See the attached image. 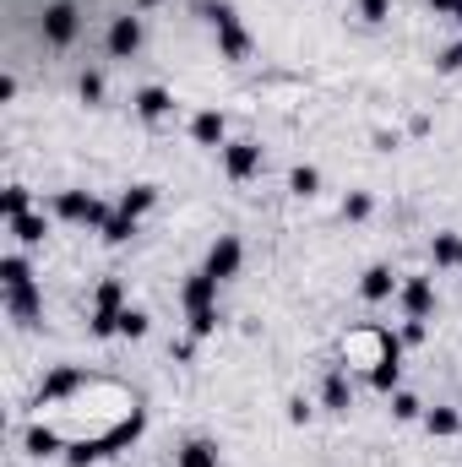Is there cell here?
I'll return each mask as SVG.
<instances>
[{
	"label": "cell",
	"instance_id": "18",
	"mask_svg": "<svg viewBox=\"0 0 462 467\" xmlns=\"http://www.w3.org/2000/svg\"><path fill=\"white\" fill-rule=\"evenodd\" d=\"M321 402H327V413H348V408H353V380H348V364H343V369H332V375L321 380Z\"/></svg>",
	"mask_w": 462,
	"mask_h": 467
},
{
	"label": "cell",
	"instance_id": "16",
	"mask_svg": "<svg viewBox=\"0 0 462 467\" xmlns=\"http://www.w3.org/2000/svg\"><path fill=\"white\" fill-rule=\"evenodd\" d=\"M191 141L196 147H229V119L218 115V109H202V115L191 119Z\"/></svg>",
	"mask_w": 462,
	"mask_h": 467
},
{
	"label": "cell",
	"instance_id": "8",
	"mask_svg": "<svg viewBox=\"0 0 462 467\" xmlns=\"http://www.w3.org/2000/svg\"><path fill=\"white\" fill-rule=\"evenodd\" d=\"M397 305H403V321H430L436 316V283L430 277H403Z\"/></svg>",
	"mask_w": 462,
	"mask_h": 467
},
{
	"label": "cell",
	"instance_id": "33",
	"mask_svg": "<svg viewBox=\"0 0 462 467\" xmlns=\"http://www.w3.org/2000/svg\"><path fill=\"white\" fill-rule=\"evenodd\" d=\"M77 93H82L88 104H104V77H99V71H82V82H77Z\"/></svg>",
	"mask_w": 462,
	"mask_h": 467
},
{
	"label": "cell",
	"instance_id": "38",
	"mask_svg": "<svg viewBox=\"0 0 462 467\" xmlns=\"http://www.w3.org/2000/svg\"><path fill=\"white\" fill-rule=\"evenodd\" d=\"M152 5H169V0H136V11H152Z\"/></svg>",
	"mask_w": 462,
	"mask_h": 467
},
{
	"label": "cell",
	"instance_id": "37",
	"mask_svg": "<svg viewBox=\"0 0 462 467\" xmlns=\"http://www.w3.org/2000/svg\"><path fill=\"white\" fill-rule=\"evenodd\" d=\"M436 16H462V0H430Z\"/></svg>",
	"mask_w": 462,
	"mask_h": 467
},
{
	"label": "cell",
	"instance_id": "11",
	"mask_svg": "<svg viewBox=\"0 0 462 467\" xmlns=\"http://www.w3.org/2000/svg\"><path fill=\"white\" fill-rule=\"evenodd\" d=\"M224 174L239 180V185L256 180V174H261V141H229V147H224Z\"/></svg>",
	"mask_w": 462,
	"mask_h": 467
},
{
	"label": "cell",
	"instance_id": "29",
	"mask_svg": "<svg viewBox=\"0 0 462 467\" xmlns=\"http://www.w3.org/2000/svg\"><path fill=\"white\" fill-rule=\"evenodd\" d=\"M218 321H224V316H218V305H213V310L185 316V327H191V337H196V343H202V337H213V332H218Z\"/></svg>",
	"mask_w": 462,
	"mask_h": 467
},
{
	"label": "cell",
	"instance_id": "20",
	"mask_svg": "<svg viewBox=\"0 0 462 467\" xmlns=\"http://www.w3.org/2000/svg\"><path fill=\"white\" fill-rule=\"evenodd\" d=\"M430 261H436L441 272H457L462 266V234H452V229L436 234V239H430Z\"/></svg>",
	"mask_w": 462,
	"mask_h": 467
},
{
	"label": "cell",
	"instance_id": "2",
	"mask_svg": "<svg viewBox=\"0 0 462 467\" xmlns=\"http://www.w3.org/2000/svg\"><path fill=\"white\" fill-rule=\"evenodd\" d=\"M202 16L213 22L224 60H250V33L239 27V11H234L229 0H202Z\"/></svg>",
	"mask_w": 462,
	"mask_h": 467
},
{
	"label": "cell",
	"instance_id": "32",
	"mask_svg": "<svg viewBox=\"0 0 462 467\" xmlns=\"http://www.w3.org/2000/svg\"><path fill=\"white\" fill-rule=\"evenodd\" d=\"M436 71H441V77H457V71H462V38H457V44H446V49L436 55Z\"/></svg>",
	"mask_w": 462,
	"mask_h": 467
},
{
	"label": "cell",
	"instance_id": "14",
	"mask_svg": "<svg viewBox=\"0 0 462 467\" xmlns=\"http://www.w3.org/2000/svg\"><path fill=\"white\" fill-rule=\"evenodd\" d=\"M397 288H403V277H397L392 266H364V277H359V294H364L370 305H386V299H397Z\"/></svg>",
	"mask_w": 462,
	"mask_h": 467
},
{
	"label": "cell",
	"instance_id": "22",
	"mask_svg": "<svg viewBox=\"0 0 462 467\" xmlns=\"http://www.w3.org/2000/svg\"><path fill=\"white\" fill-rule=\"evenodd\" d=\"M174 467H218V446H213V441H185L180 457H174Z\"/></svg>",
	"mask_w": 462,
	"mask_h": 467
},
{
	"label": "cell",
	"instance_id": "21",
	"mask_svg": "<svg viewBox=\"0 0 462 467\" xmlns=\"http://www.w3.org/2000/svg\"><path fill=\"white\" fill-rule=\"evenodd\" d=\"M33 283V266H27V255H0V288H27Z\"/></svg>",
	"mask_w": 462,
	"mask_h": 467
},
{
	"label": "cell",
	"instance_id": "17",
	"mask_svg": "<svg viewBox=\"0 0 462 467\" xmlns=\"http://www.w3.org/2000/svg\"><path fill=\"white\" fill-rule=\"evenodd\" d=\"M5 229H11V239H16L22 250H38V244L49 239V218H44V213H22V218H11Z\"/></svg>",
	"mask_w": 462,
	"mask_h": 467
},
{
	"label": "cell",
	"instance_id": "25",
	"mask_svg": "<svg viewBox=\"0 0 462 467\" xmlns=\"http://www.w3.org/2000/svg\"><path fill=\"white\" fill-rule=\"evenodd\" d=\"M147 332H152V316L136 310V305H125V316H120V337H125V343H142Z\"/></svg>",
	"mask_w": 462,
	"mask_h": 467
},
{
	"label": "cell",
	"instance_id": "31",
	"mask_svg": "<svg viewBox=\"0 0 462 467\" xmlns=\"http://www.w3.org/2000/svg\"><path fill=\"white\" fill-rule=\"evenodd\" d=\"M392 413L408 424V419H425V402H419L414 391H392Z\"/></svg>",
	"mask_w": 462,
	"mask_h": 467
},
{
	"label": "cell",
	"instance_id": "23",
	"mask_svg": "<svg viewBox=\"0 0 462 467\" xmlns=\"http://www.w3.org/2000/svg\"><path fill=\"white\" fill-rule=\"evenodd\" d=\"M425 430H430L436 441H452L462 430V413L457 408H430V413H425Z\"/></svg>",
	"mask_w": 462,
	"mask_h": 467
},
{
	"label": "cell",
	"instance_id": "6",
	"mask_svg": "<svg viewBox=\"0 0 462 467\" xmlns=\"http://www.w3.org/2000/svg\"><path fill=\"white\" fill-rule=\"evenodd\" d=\"M44 44L49 49H71L77 44V33H82V11L71 5V0H55V5H44Z\"/></svg>",
	"mask_w": 462,
	"mask_h": 467
},
{
	"label": "cell",
	"instance_id": "5",
	"mask_svg": "<svg viewBox=\"0 0 462 467\" xmlns=\"http://www.w3.org/2000/svg\"><path fill=\"white\" fill-rule=\"evenodd\" d=\"M55 213H60L66 223H82V229H99V234H104V223L115 218L110 202H99L93 191H60V196H55Z\"/></svg>",
	"mask_w": 462,
	"mask_h": 467
},
{
	"label": "cell",
	"instance_id": "12",
	"mask_svg": "<svg viewBox=\"0 0 462 467\" xmlns=\"http://www.w3.org/2000/svg\"><path fill=\"white\" fill-rule=\"evenodd\" d=\"M136 115L147 119V125H163V119L174 115V93L169 88H158V82H147V88H136Z\"/></svg>",
	"mask_w": 462,
	"mask_h": 467
},
{
	"label": "cell",
	"instance_id": "9",
	"mask_svg": "<svg viewBox=\"0 0 462 467\" xmlns=\"http://www.w3.org/2000/svg\"><path fill=\"white\" fill-rule=\"evenodd\" d=\"M239 266H245V244H239L234 234H218L213 250H207V266H202V272H213L218 283H229V277H239Z\"/></svg>",
	"mask_w": 462,
	"mask_h": 467
},
{
	"label": "cell",
	"instance_id": "15",
	"mask_svg": "<svg viewBox=\"0 0 462 467\" xmlns=\"http://www.w3.org/2000/svg\"><path fill=\"white\" fill-rule=\"evenodd\" d=\"M22 446H27V457H60V451L71 446V435H66L60 424H33V430L22 435Z\"/></svg>",
	"mask_w": 462,
	"mask_h": 467
},
{
	"label": "cell",
	"instance_id": "28",
	"mask_svg": "<svg viewBox=\"0 0 462 467\" xmlns=\"http://www.w3.org/2000/svg\"><path fill=\"white\" fill-rule=\"evenodd\" d=\"M370 213H375V196H370V191H348L343 196V218L348 223H364Z\"/></svg>",
	"mask_w": 462,
	"mask_h": 467
},
{
	"label": "cell",
	"instance_id": "27",
	"mask_svg": "<svg viewBox=\"0 0 462 467\" xmlns=\"http://www.w3.org/2000/svg\"><path fill=\"white\" fill-rule=\"evenodd\" d=\"M289 191H294V196H305V202H310V196H316V191H321V169H310V163H299V169H294V174H289Z\"/></svg>",
	"mask_w": 462,
	"mask_h": 467
},
{
	"label": "cell",
	"instance_id": "13",
	"mask_svg": "<svg viewBox=\"0 0 462 467\" xmlns=\"http://www.w3.org/2000/svg\"><path fill=\"white\" fill-rule=\"evenodd\" d=\"M180 305H185V316L213 310V305H218V277H213V272H191L185 288H180Z\"/></svg>",
	"mask_w": 462,
	"mask_h": 467
},
{
	"label": "cell",
	"instance_id": "39",
	"mask_svg": "<svg viewBox=\"0 0 462 467\" xmlns=\"http://www.w3.org/2000/svg\"><path fill=\"white\" fill-rule=\"evenodd\" d=\"M457 27H462V16H457Z\"/></svg>",
	"mask_w": 462,
	"mask_h": 467
},
{
	"label": "cell",
	"instance_id": "35",
	"mask_svg": "<svg viewBox=\"0 0 462 467\" xmlns=\"http://www.w3.org/2000/svg\"><path fill=\"white\" fill-rule=\"evenodd\" d=\"M289 424H310V402L305 397H289Z\"/></svg>",
	"mask_w": 462,
	"mask_h": 467
},
{
	"label": "cell",
	"instance_id": "36",
	"mask_svg": "<svg viewBox=\"0 0 462 467\" xmlns=\"http://www.w3.org/2000/svg\"><path fill=\"white\" fill-rule=\"evenodd\" d=\"M403 343L419 348V343H425V321H408V327H403Z\"/></svg>",
	"mask_w": 462,
	"mask_h": 467
},
{
	"label": "cell",
	"instance_id": "1",
	"mask_svg": "<svg viewBox=\"0 0 462 467\" xmlns=\"http://www.w3.org/2000/svg\"><path fill=\"white\" fill-rule=\"evenodd\" d=\"M386 358H403V337H392L386 327H375V321H364V327H353L343 337V364L348 369H375V364H386Z\"/></svg>",
	"mask_w": 462,
	"mask_h": 467
},
{
	"label": "cell",
	"instance_id": "19",
	"mask_svg": "<svg viewBox=\"0 0 462 467\" xmlns=\"http://www.w3.org/2000/svg\"><path fill=\"white\" fill-rule=\"evenodd\" d=\"M152 207H158V185H131V191H125V196L115 202V213L136 218V223H142V218H147Z\"/></svg>",
	"mask_w": 462,
	"mask_h": 467
},
{
	"label": "cell",
	"instance_id": "4",
	"mask_svg": "<svg viewBox=\"0 0 462 467\" xmlns=\"http://www.w3.org/2000/svg\"><path fill=\"white\" fill-rule=\"evenodd\" d=\"M88 380H93V375H88L82 364H55V369L44 375V386H38V413H44V408H66L77 391H88Z\"/></svg>",
	"mask_w": 462,
	"mask_h": 467
},
{
	"label": "cell",
	"instance_id": "26",
	"mask_svg": "<svg viewBox=\"0 0 462 467\" xmlns=\"http://www.w3.org/2000/svg\"><path fill=\"white\" fill-rule=\"evenodd\" d=\"M397 380H403V358H386V364H375V369H370V386H375L381 397H392V391H403Z\"/></svg>",
	"mask_w": 462,
	"mask_h": 467
},
{
	"label": "cell",
	"instance_id": "34",
	"mask_svg": "<svg viewBox=\"0 0 462 467\" xmlns=\"http://www.w3.org/2000/svg\"><path fill=\"white\" fill-rule=\"evenodd\" d=\"M359 16H364L370 27H381V22L392 16V0H359Z\"/></svg>",
	"mask_w": 462,
	"mask_h": 467
},
{
	"label": "cell",
	"instance_id": "10",
	"mask_svg": "<svg viewBox=\"0 0 462 467\" xmlns=\"http://www.w3.org/2000/svg\"><path fill=\"white\" fill-rule=\"evenodd\" d=\"M5 316H11L16 327H38V321H44V288H38V283L5 288Z\"/></svg>",
	"mask_w": 462,
	"mask_h": 467
},
{
	"label": "cell",
	"instance_id": "24",
	"mask_svg": "<svg viewBox=\"0 0 462 467\" xmlns=\"http://www.w3.org/2000/svg\"><path fill=\"white\" fill-rule=\"evenodd\" d=\"M22 213H33V191H27V185H5V191H0V218L11 223V218H22Z\"/></svg>",
	"mask_w": 462,
	"mask_h": 467
},
{
	"label": "cell",
	"instance_id": "30",
	"mask_svg": "<svg viewBox=\"0 0 462 467\" xmlns=\"http://www.w3.org/2000/svg\"><path fill=\"white\" fill-rule=\"evenodd\" d=\"M125 239H136V218H125V213H115V218L104 223V244H125Z\"/></svg>",
	"mask_w": 462,
	"mask_h": 467
},
{
	"label": "cell",
	"instance_id": "7",
	"mask_svg": "<svg viewBox=\"0 0 462 467\" xmlns=\"http://www.w3.org/2000/svg\"><path fill=\"white\" fill-rule=\"evenodd\" d=\"M142 44H147L142 16H136V11H120L115 22H110V33H104V49H110L115 60H136V55H142Z\"/></svg>",
	"mask_w": 462,
	"mask_h": 467
},
{
	"label": "cell",
	"instance_id": "3",
	"mask_svg": "<svg viewBox=\"0 0 462 467\" xmlns=\"http://www.w3.org/2000/svg\"><path fill=\"white\" fill-rule=\"evenodd\" d=\"M120 316H125V283L120 277H104L93 288V337H120Z\"/></svg>",
	"mask_w": 462,
	"mask_h": 467
}]
</instances>
